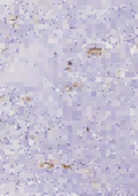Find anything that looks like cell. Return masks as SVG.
Wrapping results in <instances>:
<instances>
[{
    "instance_id": "obj_1",
    "label": "cell",
    "mask_w": 138,
    "mask_h": 196,
    "mask_svg": "<svg viewBox=\"0 0 138 196\" xmlns=\"http://www.w3.org/2000/svg\"><path fill=\"white\" fill-rule=\"evenodd\" d=\"M87 55L92 56V55H101V48L100 47H96V48H90L89 52H87Z\"/></svg>"
}]
</instances>
